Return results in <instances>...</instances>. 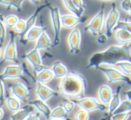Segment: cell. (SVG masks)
Instances as JSON below:
<instances>
[{
  "label": "cell",
  "mask_w": 131,
  "mask_h": 120,
  "mask_svg": "<svg viewBox=\"0 0 131 120\" xmlns=\"http://www.w3.org/2000/svg\"><path fill=\"white\" fill-rule=\"evenodd\" d=\"M11 94L18 98L20 100H26L30 96V90L24 83L21 82H15L10 86Z\"/></svg>",
  "instance_id": "4fadbf2b"
},
{
  "label": "cell",
  "mask_w": 131,
  "mask_h": 120,
  "mask_svg": "<svg viewBox=\"0 0 131 120\" xmlns=\"http://www.w3.org/2000/svg\"><path fill=\"white\" fill-rule=\"evenodd\" d=\"M36 96L40 100L46 101L52 97L58 96V93L43 82H36Z\"/></svg>",
  "instance_id": "7c38bea8"
},
{
  "label": "cell",
  "mask_w": 131,
  "mask_h": 120,
  "mask_svg": "<svg viewBox=\"0 0 131 120\" xmlns=\"http://www.w3.org/2000/svg\"><path fill=\"white\" fill-rule=\"evenodd\" d=\"M108 37L106 34H101L98 36V38H97V42H98V44H101V45H103V44H105L106 42H107L108 40Z\"/></svg>",
  "instance_id": "ab89813d"
},
{
  "label": "cell",
  "mask_w": 131,
  "mask_h": 120,
  "mask_svg": "<svg viewBox=\"0 0 131 120\" xmlns=\"http://www.w3.org/2000/svg\"><path fill=\"white\" fill-rule=\"evenodd\" d=\"M131 6V0H122L120 3V6H121L122 10H124L127 13H129Z\"/></svg>",
  "instance_id": "f35d334b"
},
{
  "label": "cell",
  "mask_w": 131,
  "mask_h": 120,
  "mask_svg": "<svg viewBox=\"0 0 131 120\" xmlns=\"http://www.w3.org/2000/svg\"><path fill=\"white\" fill-rule=\"evenodd\" d=\"M6 103L8 109L12 112H15L18 109H20L22 107V103H21V100L18 98L13 96H7L6 98Z\"/></svg>",
  "instance_id": "cb8c5ba5"
},
{
  "label": "cell",
  "mask_w": 131,
  "mask_h": 120,
  "mask_svg": "<svg viewBox=\"0 0 131 120\" xmlns=\"http://www.w3.org/2000/svg\"><path fill=\"white\" fill-rule=\"evenodd\" d=\"M46 31H47V27H45V26L34 25L32 28H31V29L25 33L24 38L21 40V42L25 44V42L36 41L37 39Z\"/></svg>",
  "instance_id": "9a60e30c"
},
{
  "label": "cell",
  "mask_w": 131,
  "mask_h": 120,
  "mask_svg": "<svg viewBox=\"0 0 131 120\" xmlns=\"http://www.w3.org/2000/svg\"><path fill=\"white\" fill-rule=\"evenodd\" d=\"M125 96H126V98H127V100H129L131 101V89L126 91V92H125Z\"/></svg>",
  "instance_id": "b9f144b4"
},
{
  "label": "cell",
  "mask_w": 131,
  "mask_h": 120,
  "mask_svg": "<svg viewBox=\"0 0 131 120\" xmlns=\"http://www.w3.org/2000/svg\"><path fill=\"white\" fill-rule=\"evenodd\" d=\"M62 105H63L65 110L67 111V113H68V114H69V113L73 112V110L75 109L77 104H75V102L73 100H64V101H63Z\"/></svg>",
  "instance_id": "d6a6232c"
},
{
  "label": "cell",
  "mask_w": 131,
  "mask_h": 120,
  "mask_svg": "<svg viewBox=\"0 0 131 120\" xmlns=\"http://www.w3.org/2000/svg\"><path fill=\"white\" fill-rule=\"evenodd\" d=\"M24 0H0V5L13 7L16 10L17 12H21L23 10V3Z\"/></svg>",
  "instance_id": "484cf974"
},
{
  "label": "cell",
  "mask_w": 131,
  "mask_h": 120,
  "mask_svg": "<svg viewBox=\"0 0 131 120\" xmlns=\"http://www.w3.org/2000/svg\"><path fill=\"white\" fill-rule=\"evenodd\" d=\"M73 100L75 102L80 109H83L84 110L91 112V111H106L108 110L107 105L102 103L99 99L93 98V97H81V98L73 99Z\"/></svg>",
  "instance_id": "5b68a950"
},
{
  "label": "cell",
  "mask_w": 131,
  "mask_h": 120,
  "mask_svg": "<svg viewBox=\"0 0 131 120\" xmlns=\"http://www.w3.org/2000/svg\"><path fill=\"white\" fill-rule=\"evenodd\" d=\"M25 28H26V20L19 19L18 22H16V24L14 27V31L16 33H18L21 37L24 33V31H25Z\"/></svg>",
  "instance_id": "4dcf8cb0"
},
{
  "label": "cell",
  "mask_w": 131,
  "mask_h": 120,
  "mask_svg": "<svg viewBox=\"0 0 131 120\" xmlns=\"http://www.w3.org/2000/svg\"><path fill=\"white\" fill-rule=\"evenodd\" d=\"M115 38L118 42L125 43L131 41V33L125 29L115 30Z\"/></svg>",
  "instance_id": "d4e9b609"
},
{
  "label": "cell",
  "mask_w": 131,
  "mask_h": 120,
  "mask_svg": "<svg viewBox=\"0 0 131 120\" xmlns=\"http://www.w3.org/2000/svg\"><path fill=\"white\" fill-rule=\"evenodd\" d=\"M2 104H3V102H2V101H0V106H2Z\"/></svg>",
  "instance_id": "c3c4849f"
},
{
  "label": "cell",
  "mask_w": 131,
  "mask_h": 120,
  "mask_svg": "<svg viewBox=\"0 0 131 120\" xmlns=\"http://www.w3.org/2000/svg\"><path fill=\"white\" fill-rule=\"evenodd\" d=\"M62 2H63L64 6H66V8H67L71 14L77 15V16H80V17L83 16L84 14L81 13V12L77 9V7L75 6V4H74L73 0H62Z\"/></svg>",
  "instance_id": "4316f807"
},
{
  "label": "cell",
  "mask_w": 131,
  "mask_h": 120,
  "mask_svg": "<svg viewBox=\"0 0 131 120\" xmlns=\"http://www.w3.org/2000/svg\"><path fill=\"white\" fill-rule=\"evenodd\" d=\"M86 91L84 77L77 72H68L62 77L58 85V92L71 99L81 98Z\"/></svg>",
  "instance_id": "7a4b0ae2"
},
{
  "label": "cell",
  "mask_w": 131,
  "mask_h": 120,
  "mask_svg": "<svg viewBox=\"0 0 131 120\" xmlns=\"http://www.w3.org/2000/svg\"><path fill=\"white\" fill-rule=\"evenodd\" d=\"M104 21H105L104 20V6L102 5L100 10L96 13V15L91 19L87 25L84 27V31H89L94 36L99 35L103 27Z\"/></svg>",
  "instance_id": "52a82bcc"
},
{
  "label": "cell",
  "mask_w": 131,
  "mask_h": 120,
  "mask_svg": "<svg viewBox=\"0 0 131 120\" xmlns=\"http://www.w3.org/2000/svg\"><path fill=\"white\" fill-rule=\"evenodd\" d=\"M53 47V41L50 40L49 36L47 34L46 31H44L40 37L36 40L35 47L41 50V49H48Z\"/></svg>",
  "instance_id": "d6986e66"
},
{
  "label": "cell",
  "mask_w": 131,
  "mask_h": 120,
  "mask_svg": "<svg viewBox=\"0 0 131 120\" xmlns=\"http://www.w3.org/2000/svg\"><path fill=\"white\" fill-rule=\"evenodd\" d=\"M6 100V88H5V82L3 79L0 78V101L4 102Z\"/></svg>",
  "instance_id": "8d00e7d4"
},
{
  "label": "cell",
  "mask_w": 131,
  "mask_h": 120,
  "mask_svg": "<svg viewBox=\"0 0 131 120\" xmlns=\"http://www.w3.org/2000/svg\"><path fill=\"white\" fill-rule=\"evenodd\" d=\"M27 119H29V120H31V119L38 120V119H40V116H39V113H32V112H31V114L28 116Z\"/></svg>",
  "instance_id": "60d3db41"
},
{
  "label": "cell",
  "mask_w": 131,
  "mask_h": 120,
  "mask_svg": "<svg viewBox=\"0 0 131 120\" xmlns=\"http://www.w3.org/2000/svg\"><path fill=\"white\" fill-rule=\"evenodd\" d=\"M131 111V101L129 100H125L120 102L119 106L118 109L114 111V113H119V112H130ZM113 113V114H114Z\"/></svg>",
  "instance_id": "f546056e"
},
{
  "label": "cell",
  "mask_w": 131,
  "mask_h": 120,
  "mask_svg": "<svg viewBox=\"0 0 131 120\" xmlns=\"http://www.w3.org/2000/svg\"><path fill=\"white\" fill-rule=\"evenodd\" d=\"M129 15H130V16H131V6H130V10H129Z\"/></svg>",
  "instance_id": "bcb514c9"
},
{
  "label": "cell",
  "mask_w": 131,
  "mask_h": 120,
  "mask_svg": "<svg viewBox=\"0 0 131 120\" xmlns=\"http://www.w3.org/2000/svg\"><path fill=\"white\" fill-rule=\"evenodd\" d=\"M115 66L118 67L119 70H121L126 75H131V61H128V60L119 61V62L116 63Z\"/></svg>",
  "instance_id": "83f0119b"
},
{
  "label": "cell",
  "mask_w": 131,
  "mask_h": 120,
  "mask_svg": "<svg viewBox=\"0 0 131 120\" xmlns=\"http://www.w3.org/2000/svg\"><path fill=\"white\" fill-rule=\"evenodd\" d=\"M102 1H114V0H102Z\"/></svg>",
  "instance_id": "7dc6e473"
},
{
  "label": "cell",
  "mask_w": 131,
  "mask_h": 120,
  "mask_svg": "<svg viewBox=\"0 0 131 120\" xmlns=\"http://www.w3.org/2000/svg\"><path fill=\"white\" fill-rule=\"evenodd\" d=\"M73 2L81 13L84 14L85 12V5H84V0H73Z\"/></svg>",
  "instance_id": "74e56055"
},
{
  "label": "cell",
  "mask_w": 131,
  "mask_h": 120,
  "mask_svg": "<svg viewBox=\"0 0 131 120\" xmlns=\"http://www.w3.org/2000/svg\"><path fill=\"white\" fill-rule=\"evenodd\" d=\"M49 16H50L51 20V25H52L53 33H54V39H53V47H56L60 44V40H61V37H60V33H61V19H60V11L59 8L58 6H49Z\"/></svg>",
  "instance_id": "8992f818"
},
{
  "label": "cell",
  "mask_w": 131,
  "mask_h": 120,
  "mask_svg": "<svg viewBox=\"0 0 131 120\" xmlns=\"http://www.w3.org/2000/svg\"><path fill=\"white\" fill-rule=\"evenodd\" d=\"M19 18L15 15H9L6 17H5V23L7 28H14L16 22H18Z\"/></svg>",
  "instance_id": "1f68e13d"
},
{
  "label": "cell",
  "mask_w": 131,
  "mask_h": 120,
  "mask_svg": "<svg viewBox=\"0 0 131 120\" xmlns=\"http://www.w3.org/2000/svg\"><path fill=\"white\" fill-rule=\"evenodd\" d=\"M17 33L15 31H10L9 32V40L5 47L4 55H3L2 61L0 62V65H2L3 62L9 61L15 64H20L19 63L18 51H17Z\"/></svg>",
  "instance_id": "277c9868"
},
{
  "label": "cell",
  "mask_w": 131,
  "mask_h": 120,
  "mask_svg": "<svg viewBox=\"0 0 131 120\" xmlns=\"http://www.w3.org/2000/svg\"><path fill=\"white\" fill-rule=\"evenodd\" d=\"M120 90H121V86L117 89L116 92H114L113 94L112 99L110 101L109 105H108V115L109 116H111V115L114 113V111L118 109V107L119 106L120 102H121V98H120Z\"/></svg>",
  "instance_id": "ffe728a7"
},
{
  "label": "cell",
  "mask_w": 131,
  "mask_h": 120,
  "mask_svg": "<svg viewBox=\"0 0 131 120\" xmlns=\"http://www.w3.org/2000/svg\"><path fill=\"white\" fill-rule=\"evenodd\" d=\"M124 60L131 61V41L121 45H111L104 50L93 53L88 60L86 68L96 69L101 65L115 66L116 63Z\"/></svg>",
  "instance_id": "6da1fadb"
},
{
  "label": "cell",
  "mask_w": 131,
  "mask_h": 120,
  "mask_svg": "<svg viewBox=\"0 0 131 120\" xmlns=\"http://www.w3.org/2000/svg\"><path fill=\"white\" fill-rule=\"evenodd\" d=\"M96 69L100 70L102 74L106 76L110 82H122L124 83H127L131 85V78L127 75L119 70L115 66L111 65H101Z\"/></svg>",
  "instance_id": "3957f363"
},
{
  "label": "cell",
  "mask_w": 131,
  "mask_h": 120,
  "mask_svg": "<svg viewBox=\"0 0 131 120\" xmlns=\"http://www.w3.org/2000/svg\"><path fill=\"white\" fill-rule=\"evenodd\" d=\"M113 90L108 84H102L98 89V99L102 103L109 105L110 101L113 97Z\"/></svg>",
  "instance_id": "2e32d148"
},
{
  "label": "cell",
  "mask_w": 131,
  "mask_h": 120,
  "mask_svg": "<svg viewBox=\"0 0 131 120\" xmlns=\"http://www.w3.org/2000/svg\"><path fill=\"white\" fill-rule=\"evenodd\" d=\"M4 116H5V111L3 109V107L0 106V119H2L4 117Z\"/></svg>",
  "instance_id": "7bdbcfd3"
},
{
  "label": "cell",
  "mask_w": 131,
  "mask_h": 120,
  "mask_svg": "<svg viewBox=\"0 0 131 120\" xmlns=\"http://www.w3.org/2000/svg\"><path fill=\"white\" fill-rule=\"evenodd\" d=\"M34 107L32 106L29 105L25 107H21L20 109H18L17 111L14 112V114L12 115V116L10 117V119L12 120H24L27 119L28 116L31 114L33 111Z\"/></svg>",
  "instance_id": "44dd1931"
},
{
  "label": "cell",
  "mask_w": 131,
  "mask_h": 120,
  "mask_svg": "<svg viewBox=\"0 0 131 120\" xmlns=\"http://www.w3.org/2000/svg\"><path fill=\"white\" fill-rule=\"evenodd\" d=\"M131 115L130 112H119V113H114L111 116H110V119L111 120H126Z\"/></svg>",
  "instance_id": "836d02e7"
},
{
  "label": "cell",
  "mask_w": 131,
  "mask_h": 120,
  "mask_svg": "<svg viewBox=\"0 0 131 120\" xmlns=\"http://www.w3.org/2000/svg\"><path fill=\"white\" fill-rule=\"evenodd\" d=\"M6 25L5 23V17L2 14H0V43L3 44L5 42L6 37V33H7V30H6Z\"/></svg>",
  "instance_id": "f1b7e54d"
},
{
  "label": "cell",
  "mask_w": 131,
  "mask_h": 120,
  "mask_svg": "<svg viewBox=\"0 0 131 120\" xmlns=\"http://www.w3.org/2000/svg\"><path fill=\"white\" fill-rule=\"evenodd\" d=\"M118 29H125L131 33V22L130 21H118L114 31Z\"/></svg>",
  "instance_id": "d590c367"
},
{
  "label": "cell",
  "mask_w": 131,
  "mask_h": 120,
  "mask_svg": "<svg viewBox=\"0 0 131 120\" xmlns=\"http://www.w3.org/2000/svg\"><path fill=\"white\" fill-rule=\"evenodd\" d=\"M55 78V75L51 68L43 67L41 70L37 72L36 74V82H40L43 83L49 82Z\"/></svg>",
  "instance_id": "ac0fdd59"
},
{
  "label": "cell",
  "mask_w": 131,
  "mask_h": 120,
  "mask_svg": "<svg viewBox=\"0 0 131 120\" xmlns=\"http://www.w3.org/2000/svg\"><path fill=\"white\" fill-rule=\"evenodd\" d=\"M40 0H30V2L31 3H32V4H39L40 3Z\"/></svg>",
  "instance_id": "ee69618b"
},
{
  "label": "cell",
  "mask_w": 131,
  "mask_h": 120,
  "mask_svg": "<svg viewBox=\"0 0 131 120\" xmlns=\"http://www.w3.org/2000/svg\"><path fill=\"white\" fill-rule=\"evenodd\" d=\"M24 58L30 63L31 66L36 73L44 67L43 60H42V57L40 56V49H38L37 47H34L31 50L26 53L24 55Z\"/></svg>",
  "instance_id": "30bf717a"
},
{
  "label": "cell",
  "mask_w": 131,
  "mask_h": 120,
  "mask_svg": "<svg viewBox=\"0 0 131 120\" xmlns=\"http://www.w3.org/2000/svg\"><path fill=\"white\" fill-rule=\"evenodd\" d=\"M61 19L62 27L67 28V29H71L75 26H77L79 23L83 22V18L80 16H77L74 14H66V15H60Z\"/></svg>",
  "instance_id": "5bb4252c"
},
{
  "label": "cell",
  "mask_w": 131,
  "mask_h": 120,
  "mask_svg": "<svg viewBox=\"0 0 131 120\" xmlns=\"http://www.w3.org/2000/svg\"><path fill=\"white\" fill-rule=\"evenodd\" d=\"M75 120H88L90 119V115L89 112L83 109H80L75 115Z\"/></svg>",
  "instance_id": "e575fe53"
},
{
  "label": "cell",
  "mask_w": 131,
  "mask_h": 120,
  "mask_svg": "<svg viewBox=\"0 0 131 120\" xmlns=\"http://www.w3.org/2000/svg\"><path fill=\"white\" fill-rule=\"evenodd\" d=\"M51 70L54 73L55 78H59V79H61L62 77H64L68 73V67L61 61H56V62L53 63L52 66H51Z\"/></svg>",
  "instance_id": "7402d4cb"
},
{
  "label": "cell",
  "mask_w": 131,
  "mask_h": 120,
  "mask_svg": "<svg viewBox=\"0 0 131 120\" xmlns=\"http://www.w3.org/2000/svg\"><path fill=\"white\" fill-rule=\"evenodd\" d=\"M120 14L119 11L117 8L116 5L112 4L111 8L104 21V28H105V34L107 35L108 38H111L112 31H114L117 23L119 21Z\"/></svg>",
  "instance_id": "ba28073f"
},
{
  "label": "cell",
  "mask_w": 131,
  "mask_h": 120,
  "mask_svg": "<svg viewBox=\"0 0 131 120\" xmlns=\"http://www.w3.org/2000/svg\"><path fill=\"white\" fill-rule=\"evenodd\" d=\"M82 33L78 27H74L68 37V43L70 54H79L81 51Z\"/></svg>",
  "instance_id": "9c48e42d"
},
{
  "label": "cell",
  "mask_w": 131,
  "mask_h": 120,
  "mask_svg": "<svg viewBox=\"0 0 131 120\" xmlns=\"http://www.w3.org/2000/svg\"><path fill=\"white\" fill-rule=\"evenodd\" d=\"M24 70L20 64L8 65L5 67L4 71L0 75V78L3 80L7 79H16L24 77Z\"/></svg>",
  "instance_id": "8fae6325"
},
{
  "label": "cell",
  "mask_w": 131,
  "mask_h": 120,
  "mask_svg": "<svg viewBox=\"0 0 131 120\" xmlns=\"http://www.w3.org/2000/svg\"><path fill=\"white\" fill-rule=\"evenodd\" d=\"M2 56V44L0 43V58Z\"/></svg>",
  "instance_id": "f6af8a7d"
},
{
  "label": "cell",
  "mask_w": 131,
  "mask_h": 120,
  "mask_svg": "<svg viewBox=\"0 0 131 120\" xmlns=\"http://www.w3.org/2000/svg\"><path fill=\"white\" fill-rule=\"evenodd\" d=\"M29 105L32 106L35 109H37L40 114L45 116V118L49 119V115H50L51 109L49 107V105L46 103V101L40 100V99H37V100H33L31 101H30Z\"/></svg>",
  "instance_id": "e0dca14e"
},
{
  "label": "cell",
  "mask_w": 131,
  "mask_h": 120,
  "mask_svg": "<svg viewBox=\"0 0 131 120\" xmlns=\"http://www.w3.org/2000/svg\"><path fill=\"white\" fill-rule=\"evenodd\" d=\"M67 111L65 110L63 105H58L53 109H51L49 119H68Z\"/></svg>",
  "instance_id": "603a6c76"
}]
</instances>
